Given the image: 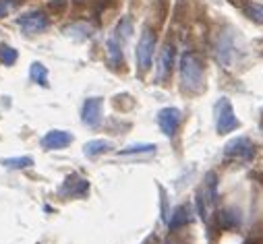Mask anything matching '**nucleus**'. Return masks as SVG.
Listing matches in <instances>:
<instances>
[{
    "instance_id": "nucleus-1",
    "label": "nucleus",
    "mask_w": 263,
    "mask_h": 244,
    "mask_svg": "<svg viewBox=\"0 0 263 244\" xmlns=\"http://www.w3.org/2000/svg\"><path fill=\"white\" fill-rule=\"evenodd\" d=\"M178 67H180L182 87L191 93H199L203 89V83H205V67H203V60L199 58V54L184 52L180 56Z\"/></svg>"
},
{
    "instance_id": "nucleus-2",
    "label": "nucleus",
    "mask_w": 263,
    "mask_h": 244,
    "mask_svg": "<svg viewBox=\"0 0 263 244\" xmlns=\"http://www.w3.org/2000/svg\"><path fill=\"white\" fill-rule=\"evenodd\" d=\"M214 112H216V131H218V135H228V133L238 129L240 122L234 114V108H232L230 99L220 97L214 106Z\"/></svg>"
},
{
    "instance_id": "nucleus-3",
    "label": "nucleus",
    "mask_w": 263,
    "mask_h": 244,
    "mask_svg": "<svg viewBox=\"0 0 263 244\" xmlns=\"http://www.w3.org/2000/svg\"><path fill=\"white\" fill-rule=\"evenodd\" d=\"M154 50H156V33L152 29H143L137 50H135V58H137V67L141 73H147L152 67V60H154Z\"/></svg>"
},
{
    "instance_id": "nucleus-4",
    "label": "nucleus",
    "mask_w": 263,
    "mask_h": 244,
    "mask_svg": "<svg viewBox=\"0 0 263 244\" xmlns=\"http://www.w3.org/2000/svg\"><path fill=\"white\" fill-rule=\"evenodd\" d=\"M224 155L232 157V159H238V161H251L253 155H255V145L249 137H236V139L226 143Z\"/></svg>"
},
{
    "instance_id": "nucleus-5",
    "label": "nucleus",
    "mask_w": 263,
    "mask_h": 244,
    "mask_svg": "<svg viewBox=\"0 0 263 244\" xmlns=\"http://www.w3.org/2000/svg\"><path fill=\"white\" fill-rule=\"evenodd\" d=\"M17 25L21 27L23 33L35 35V33L46 31L48 25H50V21H48V17H46L42 11H29V13H23V15L17 19Z\"/></svg>"
},
{
    "instance_id": "nucleus-6",
    "label": "nucleus",
    "mask_w": 263,
    "mask_h": 244,
    "mask_svg": "<svg viewBox=\"0 0 263 244\" xmlns=\"http://www.w3.org/2000/svg\"><path fill=\"white\" fill-rule=\"evenodd\" d=\"M182 120V112L178 108H164L158 112V127L166 137H174Z\"/></svg>"
},
{
    "instance_id": "nucleus-7",
    "label": "nucleus",
    "mask_w": 263,
    "mask_h": 244,
    "mask_svg": "<svg viewBox=\"0 0 263 244\" xmlns=\"http://www.w3.org/2000/svg\"><path fill=\"white\" fill-rule=\"evenodd\" d=\"M102 110H104V99L102 97H89L83 101V112H81V120L83 125L89 129H96L102 122Z\"/></svg>"
},
{
    "instance_id": "nucleus-8",
    "label": "nucleus",
    "mask_w": 263,
    "mask_h": 244,
    "mask_svg": "<svg viewBox=\"0 0 263 244\" xmlns=\"http://www.w3.org/2000/svg\"><path fill=\"white\" fill-rule=\"evenodd\" d=\"M73 143V135L67 133V131H60V129H54V131H48L44 137H42V147L46 151H58V149H64Z\"/></svg>"
},
{
    "instance_id": "nucleus-9",
    "label": "nucleus",
    "mask_w": 263,
    "mask_h": 244,
    "mask_svg": "<svg viewBox=\"0 0 263 244\" xmlns=\"http://www.w3.org/2000/svg\"><path fill=\"white\" fill-rule=\"evenodd\" d=\"M87 191H89V182H87L85 178L69 176L67 180H64L62 189H60V195H62V197H73V199L77 197V199H81V197L87 195Z\"/></svg>"
},
{
    "instance_id": "nucleus-10",
    "label": "nucleus",
    "mask_w": 263,
    "mask_h": 244,
    "mask_svg": "<svg viewBox=\"0 0 263 244\" xmlns=\"http://www.w3.org/2000/svg\"><path fill=\"white\" fill-rule=\"evenodd\" d=\"M234 54H236V50H234L232 35L224 33V35L218 39V46H216V58H218L220 63L228 69V67H232V63H234Z\"/></svg>"
},
{
    "instance_id": "nucleus-11",
    "label": "nucleus",
    "mask_w": 263,
    "mask_h": 244,
    "mask_svg": "<svg viewBox=\"0 0 263 244\" xmlns=\"http://www.w3.org/2000/svg\"><path fill=\"white\" fill-rule=\"evenodd\" d=\"M172 67H174V46L166 44L160 52V58H158V81L160 83L170 77Z\"/></svg>"
},
{
    "instance_id": "nucleus-12",
    "label": "nucleus",
    "mask_w": 263,
    "mask_h": 244,
    "mask_svg": "<svg viewBox=\"0 0 263 244\" xmlns=\"http://www.w3.org/2000/svg\"><path fill=\"white\" fill-rule=\"evenodd\" d=\"M106 52H108V58L112 67H118L122 65V42L116 37V35H110L108 42H106Z\"/></svg>"
},
{
    "instance_id": "nucleus-13",
    "label": "nucleus",
    "mask_w": 263,
    "mask_h": 244,
    "mask_svg": "<svg viewBox=\"0 0 263 244\" xmlns=\"http://www.w3.org/2000/svg\"><path fill=\"white\" fill-rule=\"evenodd\" d=\"M191 221V209L186 205H180L172 211V215L168 217V228L170 230H176V228H182Z\"/></svg>"
},
{
    "instance_id": "nucleus-14",
    "label": "nucleus",
    "mask_w": 263,
    "mask_h": 244,
    "mask_svg": "<svg viewBox=\"0 0 263 244\" xmlns=\"http://www.w3.org/2000/svg\"><path fill=\"white\" fill-rule=\"evenodd\" d=\"M110 149H112V143L106 141V139H93V141H87L83 145V153L87 157H98V155H102V153H106Z\"/></svg>"
},
{
    "instance_id": "nucleus-15",
    "label": "nucleus",
    "mask_w": 263,
    "mask_h": 244,
    "mask_svg": "<svg viewBox=\"0 0 263 244\" xmlns=\"http://www.w3.org/2000/svg\"><path fill=\"white\" fill-rule=\"evenodd\" d=\"M29 77L33 83L42 85V87H48V69L42 65V63H33L31 69H29Z\"/></svg>"
},
{
    "instance_id": "nucleus-16",
    "label": "nucleus",
    "mask_w": 263,
    "mask_h": 244,
    "mask_svg": "<svg viewBox=\"0 0 263 244\" xmlns=\"http://www.w3.org/2000/svg\"><path fill=\"white\" fill-rule=\"evenodd\" d=\"M64 33H67L69 37H73V39H79V42L91 37V29H89L85 23H75V25H71V27L64 29Z\"/></svg>"
},
{
    "instance_id": "nucleus-17",
    "label": "nucleus",
    "mask_w": 263,
    "mask_h": 244,
    "mask_svg": "<svg viewBox=\"0 0 263 244\" xmlns=\"http://www.w3.org/2000/svg\"><path fill=\"white\" fill-rule=\"evenodd\" d=\"M3 166L9 168V170H25V168H31L33 166V157H29V155L7 157V159H3Z\"/></svg>"
},
{
    "instance_id": "nucleus-18",
    "label": "nucleus",
    "mask_w": 263,
    "mask_h": 244,
    "mask_svg": "<svg viewBox=\"0 0 263 244\" xmlns=\"http://www.w3.org/2000/svg\"><path fill=\"white\" fill-rule=\"evenodd\" d=\"M17 50L15 48H11V46H7V44H3L0 46V63H3L5 67H11V65H15L17 63Z\"/></svg>"
},
{
    "instance_id": "nucleus-19",
    "label": "nucleus",
    "mask_w": 263,
    "mask_h": 244,
    "mask_svg": "<svg viewBox=\"0 0 263 244\" xmlns=\"http://www.w3.org/2000/svg\"><path fill=\"white\" fill-rule=\"evenodd\" d=\"M242 9H245V13H247V17H249L251 21H255V23H263V5L247 3Z\"/></svg>"
},
{
    "instance_id": "nucleus-20",
    "label": "nucleus",
    "mask_w": 263,
    "mask_h": 244,
    "mask_svg": "<svg viewBox=\"0 0 263 244\" xmlns=\"http://www.w3.org/2000/svg\"><path fill=\"white\" fill-rule=\"evenodd\" d=\"M156 145L152 143H137V145H128L126 149L120 151V155H135V153H154Z\"/></svg>"
},
{
    "instance_id": "nucleus-21",
    "label": "nucleus",
    "mask_w": 263,
    "mask_h": 244,
    "mask_svg": "<svg viewBox=\"0 0 263 244\" xmlns=\"http://www.w3.org/2000/svg\"><path fill=\"white\" fill-rule=\"evenodd\" d=\"M130 33H133V23H130V19H122V21L118 23V27H116L114 35L124 44V42L130 37Z\"/></svg>"
},
{
    "instance_id": "nucleus-22",
    "label": "nucleus",
    "mask_w": 263,
    "mask_h": 244,
    "mask_svg": "<svg viewBox=\"0 0 263 244\" xmlns=\"http://www.w3.org/2000/svg\"><path fill=\"white\" fill-rule=\"evenodd\" d=\"M220 223H222V228H234V226H238V213H234V211H222L220 213Z\"/></svg>"
},
{
    "instance_id": "nucleus-23",
    "label": "nucleus",
    "mask_w": 263,
    "mask_h": 244,
    "mask_svg": "<svg viewBox=\"0 0 263 244\" xmlns=\"http://www.w3.org/2000/svg\"><path fill=\"white\" fill-rule=\"evenodd\" d=\"M67 7H69V0H52V3L48 5V9H50L52 13H62Z\"/></svg>"
},
{
    "instance_id": "nucleus-24",
    "label": "nucleus",
    "mask_w": 263,
    "mask_h": 244,
    "mask_svg": "<svg viewBox=\"0 0 263 244\" xmlns=\"http://www.w3.org/2000/svg\"><path fill=\"white\" fill-rule=\"evenodd\" d=\"M13 5H15V0H0V19H3L5 15H9Z\"/></svg>"
}]
</instances>
